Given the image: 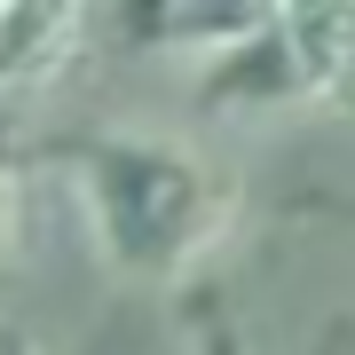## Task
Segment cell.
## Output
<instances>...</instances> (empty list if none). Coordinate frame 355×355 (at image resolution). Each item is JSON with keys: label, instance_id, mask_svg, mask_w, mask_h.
Returning a JSON list of instances; mask_svg holds the SVG:
<instances>
[{"label": "cell", "instance_id": "obj_1", "mask_svg": "<svg viewBox=\"0 0 355 355\" xmlns=\"http://www.w3.org/2000/svg\"><path fill=\"white\" fill-rule=\"evenodd\" d=\"M64 166L79 174L103 261L135 284L198 277L237 229V166L198 150L190 135L111 127V135L71 142Z\"/></svg>", "mask_w": 355, "mask_h": 355}, {"label": "cell", "instance_id": "obj_2", "mask_svg": "<svg viewBox=\"0 0 355 355\" xmlns=\"http://www.w3.org/2000/svg\"><path fill=\"white\" fill-rule=\"evenodd\" d=\"M347 64V8H253L205 71V103L214 111H316V103H340Z\"/></svg>", "mask_w": 355, "mask_h": 355}, {"label": "cell", "instance_id": "obj_3", "mask_svg": "<svg viewBox=\"0 0 355 355\" xmlns=\"http://www.w3.org/2000/svg\"><path fill=\"white\" fill-rule=\"evenodd\" d=\"M79 24H87V16L64 8V0H48V8L8 0V8H0V95H24L40 79H55L64 55L79 48Z\"/></svg>", "mask_w": 355, "mask_h": 355}, {"label": "cell", "instance_id": "obj_4", "mask_svg": "<svg viewBox=\"0 0 355 355\" xmlns=\"http://www.w3.org/2000/svg\"><path fill=\"white\" fill-rule=\"evenodd\" d=\"M16 229H24V190H16V166H0V253L16 245Z\"/></svg>", "mask_w": 355, "mask_h": 355}]
</instances>
